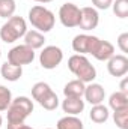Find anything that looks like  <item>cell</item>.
<instances>
[{
    "mask_svg": "<svg viewBox=\"0 0 128 129\" xmlns=\"http://www.w3.org/2000/svg\"><path fill=\"white\" fill-rule=\"evenodd\" d=\"M68 68L77 77V80L84 84L94 83V80L96 78V69L94 68V64H91V62L81 54L71 56L68 60Z\"/></svg>",
    "mask_w": 128,
    "mask_h": 129,
    "instance_id": "6da1fadb",
    "label": "cell"
},
{
    "mask_svg": "<svg viewBox=\"0 0 128 129\" xmlns=\"http://www.w3.org/2000/svg\"><path fill=\"white\" fill-rule=\"evenodd\" d=\"M29 21L35 27V30H38L41 33H47L54 27L56 17L45 6L36 5V6H33L32 9L29 11Z\"/></svg>",
    "mask_w": 128,
    "mask_h": 129,
    "instance_id": "7a4b0ae2",
    "label": "cell"
},
{
    "mask_svg": "<svg viewBox=\"0 0 128 129\" xmlns=\"http://www.w3.org/2000/svg\"><path fill=\"white\" fill-rule=\"evenodd\" d=\"M8 111V123H24V120L33 111V102L27 96L12 99Z\"/></svg>",
    "mask_w": 128,
    "mask_h": 129,
    "instance_id": "3957f363",
    "label": "cell"
},
{
    "mask_svg": "<svg viewBox=\"0 0 128 129\" xmlns=\"http://www.w3.org/2000/svg\"><path fill=\"white\" fill-rule=\"evenodd\" d=\"M26 32H27V24H26L24 18L12 15L2 26V29H0V39L3 42H6V44H12L17 39L23 38L26 35Z\"/></svg>",
    "mask_w": 128,
    "mask_h": 129,
    "instance_id": "277c9868",
    "label": "cell"
},
{
    "mask_svg": "<svg viewBox=\"0 0 128 129\" xmlns=\"http://www.w3.org/2000/svg\"><path fill=\"white\" fill-rule=\"evenodd\" d=\"M63 60V53L59 47L56 45H48L42 50V53L39 54V63L44 69H56Z\"/></svg>",
    "mask_w": 128,
    "mask_h": 129,
    "instance_id": "5b68a950",
    "label": "cell"
},
{
    "mask_svg": "<svg viewBox=\"0 0 128 129\" xmlns=\"http://www.w3.org/2000/svg\"><path fill=\"white\" fill-rule=\"evenodd\" d=\"M35 59V50L29 48L27 45H17L8 53V62L15 66H24L33 62Z\"/></svg>",
    "mask_w": 128,
    "mask_h": 129,
    "instance_id": "8992f818",
    "label": "cell"
},
{
    "mask_svg": "<svg viewBox=\"0 0 128 129\" xmlns=\"http://www.w3.org/2000/svg\"><path fill=\"white\" fill-rule=\"evenodd\" d=\"M59 20L62 23V26L72 29V27H78L80 23V8L74 3H63L59 9Z\"/></svg>",
    "mask_w": 128,
    "mask_h": 129,
    "instance_id": "52a82bcc",
    "label": "cell"
},
{
    "mask_svg": "<svg viewBox=\"0 0 128 129\" xmlns=\"http://www.w3.org/2000/svg\"><path fill=\"white\" fill-rule=\"evenodd\" d=\"M99 38L91 36V35H77L72 39V50L81 56L84 54H92L98 44Z\"/></svg>",
    "mask_w": 128,
    "mask_h": 129,
    "instance_id": "ba28073f",
    "label": "cell"
},
{
    "mask_svg": "<svg viewBox=\"0 0 128 129\" xmlns=\"http://www.w3.org/2000/svg\"><path fill=\"white\" fill-rule=\"evenodd\" d=\"M99 23V15H98V11L92 6H86V8H81L80 9V23H78V27L84 32L88 30H94L96 29Z\"/></svg>",
    "mask_w": 128,
    "mask_h": 129,
    "instance_id": "9c48e42d",
    "label": "cell"
},
{
    "mask_svg": "<svg viewBox=\"0 0 128 129\" xmlns=\"http://www.w3.org/2000/svg\"><path fill=\"white\" fill-rule=\"evenodd\" d=\"M107 71L112 77H124L128 72V59L124 54H115L107 60Z\"/></svg>",
    "mask_w": 128,
    "mask_h": 129,
    "instance_id": "30bf717a",
    "label": "cell"
},
{
    "mask_svg": "<svg viewBox=\"0 0 128 129\" xmlns=\"http://www.w3.org/2000/svg\"><path fill=\"white\" fill-rule=\"evenodd\" d=\"M84 99L91 104V105H98V104H102L104 98H105V90L101 84H96V83H89L86 87H84V93H83Z\"/></svg>",
    "mask_w": 128,
    "mask_h": 129,
    "instance_id": "8fae6325",
    "label": "cell"
},
{
    "mask_svg": "<svg viewBox=\"0 0 128 129\" xmlns=\"http://www.w3.org/2000/svg\"><path fill=\"white\" fill-rule=\"evenodd\" d=\"M92 56L95 57L96 60H99V62H107L110 57L115 56V47L109 41H101L99 39L95 47V50H94V53H92Z\"/></svg>",
    "mask_w": 128,
    "mask_h": 129,
    "instance_id": "7c38bea8",
    "label": "cell"
},
{
    "mask_svg": "<svg viewBox=\"0 0 128 129\" xmlns=\"http://www.w3.org/2000/svg\"><path fill=\"white\" fill-rule=\"evenodd\" d=\"M62 110L68 116H77L84 110V101L81 98H65L62 102Z\"/></svg>",
    "mask_w": 128,
    "mask_h": 129,
    "instance_id": "4fadbf2b",
    "label": "cell"
},
{
    "mask_svg": "<svg viewBox=\"0 0 128 129\" xmlns=\"http://www.w3.org/2000/svg\"><path fill=\"white\" fill-rule=\"evenodd\" d=\"M0 74L2 77L6 80V81H18L23 75V68L21 66H15V64H11L9 62H5L0 68Z\"/></svg>",
    "mask_w": 128,
    "mask_h": 129,
    "instance_id": "5bb4252c",
    "label": "cell"
},
{
    "mask_svg": "<svg viewBox=\"0 0 128 129\" xmlns=\"http://www.w3.org/2000/svg\"><path fill=\"white\" fill-rule=\"evenodd\" d=\"M45 44V38L44 35L38 30H27L24 35V45H27L32 50H39L42 48Z\"/></svg>",
    "mask_w": 128,
    "mask_h": 129,
    "instance_id": "9a60e30c",
    "label": "cell"
},
{
    "mask_svg": "<svg viewBox=\"0 0 128 129\" xmlns=\"http://www.w3.org/2000/svg\"><path fill=\"white\" fill-rule=\"evenodd\" d=\"M84 87H86V84L81 83L80 80H72L65 84L63 95L65 98H81L84 93Z\"/></svg>",
    "mask_w": 128,
    "mask_h": 129,
    "instance_id": "2e32d148",
    "label": "cell"
},
{
    "mask_svg": "<svg viewBox=\"0 0 128 129\" xmlns=\"http://www.w3.org/2000/svg\"><path fill=\"white\" fill-rule=\"evenodd\" d=\"M109 116H110L109 108H107L105 105H102V104L94 105V107H92V110H91V114H89L91 120H92L94 123H98V125H101V123L107 122V120H109Z\"/></svg>",
    "mask_w": 128,
    "mask_h": 129,
    "instance_id": "e0dca14e",
    "label": "cell"
},
{
    "mask_svg": "<svg viewBox=\"0 0 128 129\" xmlns=\"http://www.w3.org/2000/svg\"><path fill=\"white\" fill-rule=\"evenodd\" d=\"M109 107L116 111V110H122V108H128V96L127 93L122 92H115L109 98Z\"/></svg>",
    "mask_w": 128,
    "mask_h": 129,
    "instance_id": "ac0fdd59",
    "label": "cell"
},
{
    "mask_svg": "<svg viewBox=\"0 0 128 129\" xmlns=\"http://www.w3.org/2000/svg\"><path fill=\"white\" fill-rule=\"evenodd\" d=\"M56 128L57 129H84V126H83V122L77 116H65L57 122Z\"/></svg>",
    "mask_w": 128,
    "mask_h": 129,
    "instance_id": "d6986e66",
    "label": "cell"
},
{
    "mask_svg": "<svg viewBox=\"0 0 128 129\" xmlns=\"http://www.w3.org/2000/svg\"><path fill=\"white\" fill-rule=\"evenodd\" d=\"M38 104H39L44 110H47V111H53V110H56V108L59 107V98H57V95L51 90V92H48L45 96L42 98Z\"/></svg>",
    "mask_w": 128,
    "mask_h": 129,
    "instance_id": "ffe728a7",
    "label": "cell"
},
{
    "mask_svg": "<svg viewBox=\"0 0 128 129\" xmlns=\"http://www.w3.org/2000/svg\"><path fill=\"white\" fill-rule=\"evenodd\" d=\"M113 120L119 129H128V108L113 111Z\"/></svg>",
    "mask_w": 128,
    "mask_h": 129,
    "instance_id": "44dd1931",
    "label": "cell"
},
{
    "mask_svg": "<svg viewBox=\"0 0 128 129\" xmlns=\"http://www.w3.org/2000/svg\"><path fill=\"white\" fill-rule=\"evenodd\" d=\"M17 5L15 0H0V17L2 18H11L15 14Z\"/></svg>",
    "mask_w": 128,
    "mask_h": 129,
    "instance_id": "7402d4cb",
    "label": "cell"
},
{
    "mask_svg": "<svg viewBox=\"0 0 128 129\" xmlns=\"http://www.w3.org/2000/svg\"><path fill=\"white\" fill-rule=\"evenodd\" d=\"M48 92H51V87H50L47 83H44V81L36 83V84L32 87V96H33V99H35V101H38V102L45 96Z\"/></svg>",
    "mask_w": 128,
    "mask_h": 129,
    "instance_id": "603a6c76",
    "label": "cell"
},
{
    "mask_svg": "<svg viewBox=\"0 0 128 129\" xmlns=\"http://www.w3.org/2000/svg\"><path fill=\"white\" fill-rule=\"evenodd\" d=\"M113 12L118 18H127L128 17V0H115L112 3Z\"/></svg>",
    "mask_w": 128,
    "mask_h": 129,
    "instance_id": "cb8c5ba5",
    "label": "cell"
},
{
    "mask_svg": "<svg viewBox=\"0 0 128 129\" xmlns=\"http://www.w3.org/2000/svg\"><path fill=\"white\" fill-rule=\"evenodd\" d=\"M12 102V93L8 87L0 84V111H6Z\"/></svg>",
    "mask_w": 128,
    "mask_h": 129,
    "instance_id": "d4e9b609",
    "label": "cell"
},
{
    "mask_svg": "<svg viewBox=\"0 0 128 129\" xmlns=\"http://www.w3.org/2000/svg\"><path fill=\"white\" fill-rule=\"evenodd\" d=\"M118 47L122 53H128V33H122L118 38Z\"/></svg>",
    "mask_w": 128,
    "mask_h": 129,
    "instance_id": "484cf974",
    "label": "cell"
},
{
    "mask_svg": "<svg viewBox=\"0 0 128 129\" xmlns=\"http://www.w3.org/2000/svg\"><path fill=\"white\" fill-rule=\"evenodd\" d=\"M113 0H92V5L95 6L96 9H101V11H105L112 6Z\"/></svg>",
    "mask_w": 128,
    "mask_h": 129,
    "instance_id": "4316f807",
    "label": "cell"
},
{
    "mask_svg": "<svg viewBox=\"0 0 128 129\" xmlns=\"http://www.w3.org/2000/svg\"><path fill=\"white\" fill-rule=\"evenodd\" d=\"M8 129H32L24 123H8Z\"/></svg>",
    "mask_w": 128,
    "mask_h": 129,
    "instance_id": "83f0119b",
    "label": "cell"
},
{
    "mask_svg": "<svg viewBox=\"0 0 128 129\" xmlns=\"http://www.w3.org/2000/svg\"><path fill=\"white\" fill-rule=\"evenodd\" d=\"M128 80L127 78H124V80H122V83H121V92H122V93H128Z\"/></svg>",
    "mask_w": 128,
    "mask_h": 129,
    "instance_id": "f1b7e54d",
    "label": "cell"
},
{
    "mask_svg": "<svg viewBox=\"0 0 128 129\" xmlns=\"http://www.w3.org/2000/svg\"><path fill=\"white\" fill-rule=\"evenodd\" d=\"M35 2H38V3H50L53 0H35Z\"/></svg>",
    "mask_w": 128,
    "mask_h": 129,
    "instance_id": "f546056e",
    "label": "cell"
},
{
    "mask_svg": "<svg viewBox=\"0 0 128 129\" xmlns=\"http://www.w3.org/2000/svg\"><path fill=\"white\" fill-rule=\"evenodd\" d=\"M2 123H3V119H2V116H0V126H2Z\"/></svg>",
    "mask_w": 128,
    "mask_h": 129,
    "instance_id": "4dcf8cb0",
    "label": "cell"
},
{
    "mask_svg": "<svg viewBox=\"0 0 128 129\" xmlns=\"http://www.w3.org/2000/svg\"><path fill=\"white\" fill-rule=\"evenodd\" d=\"M0 56H2V50H0Z\"/></svg>",
    "mask_w": 128,
    "mask_h": 129,
    "instance_id": "1f68e13d",
    "label": "cell"
},
{
    "mask_svg": "<svg viewBox=\"0 0 128 129\" xmlns=\"http://www.w3.org/2000/svg\"><path fill=\"white\" fill-rule=\"evenodd\" d=\"M48 129H50V128H48Z\"/></svg>",
    "mask_w": 128,
    "mask_h": 129,
    "instance_id": "d6a6232c",
    "label": "cell"
}]
</instances>
